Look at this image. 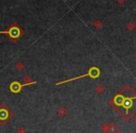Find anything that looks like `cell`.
I'll return each instance as SVG.
<instances>
[{
    "label": "cell",
    "instance_id": "1",
    "mask_svg": "<svg viewBox=\"0 0 136 133\" xmlns=\"http://www.w3.org/2000/svg\"><path fill=\"white\" fill-rule=\"evenodd\" d=\"M126 86L116 96L110 100L109 105L122 117L125 121H130L136 114V93L133 91L132 95H127Z\"/></svg>",
    "mask_w": 136,
    "mask_h": 133
},
{
    "label": "cell",
    "instance_id": "2",
    "mask_svg": "<svg viewBox=\"0 0 136 133\" xmlns=\"http://www.w3.org/2000/svg\"><path fill=\"white\" fill-rule=\"evenodd\" d=\"M100 74H101V71H100V69H98L97 66H92L91 69H89V71H88L86 74H83V75H81V76H79V77H75V78H72V79L67 80V81H61V82L57 83V85H60V84H63V83L69 82V81H76V80L81 79V78H85V77H91L92 79H97V78H99Z\"/></svg>",
    "mask_w": 136,
    "mask_h": 133
},
{
    "label": "cell",
    "instance_id": "3",
    "mask_svg": "<svg viewBox=\"0 0 136 133\" xmlns=\"http://www.w3.org/2000/svg\"><path fill=\"white\" fill-rule=\"evenodd\" d=\"M36 81H32V82H28L25 83V84H20L18 81H14L13 83L10 84V91L14 93H18L21 90V88L24 86H27V85H31V84H35Z\"/></svg>",
    "mask_w": 136,
    "mask_h": 133
},
{
    "label": "cell",
    "instance_id": "4",
    "mask_svg": "<svg viewBox=\"0 0 136 133\" xmlns=\"http://www.w3.org/2000/svg\"><path fill=\"white\" fill-rule=\"evenodd\" d=\"M0 33H5V34H8L11 39L19 38L20 35V30L18 27H11L8 31H5V32H0Z\"/></svg>",
    "mask_w": 136,
    "mask_h": 133
},
{
    "label": "cell",
    "instance_id": "5",
    "mask_svg": "<svg viewBox=\"0 0 136 133\" xmlns=\"http://www.w3.org/2000/svg\"><path fill=\"white\" fill-rule=\"evenodd\" d=\"M10 116H11V114H10L9 110L8 108H0V121H1V123H4L5 121L8 120Z\"/></svg>",
    "mask_w": 136,
    "mask_h": 133
},
{
    "label": "cell",
    "instance_id": "6",
    "mask_svg": "<svg viewBox=\"0 0 136 133\" xmlns=\"http://www.w3.org/2000/svg\"><path fill=\"white\" fill-rule=\"evenodd\" d=\"M119 127L115 123H111L109 125V131L108 133H118L119 132Z\"/></svg>",
    "mask_w": 136,
    "mask_h": 133
},
{
    "label": "cell",
    "instance_id": "7",
    "mask_svg": "<svg viewBox=\"0 0 136 133\" xmlns=\"http://www.w3.org/2000/svg\"><path fill=\"white\" fill-rule=\"evenodd\" d=\"M96 90L98 94H102V93H104V92H105L106 89H105V87H104L103 85H98V86H96Z\"/></svg>",
    "mask_w": 136,
    "mask_h": 133
},
{
    "label": "cell",
    "instance_id": "8",
    "mask_svg": "<svg viewBox=\"0 0 136 133\" xmlns=\"http://www.w3.org/2000/svg\"><path fill=\"white\" fill-rule=\"evenodd\" d=\"M93 26H94L96 29H97V30H100V29L102 28V26H103V24H102L101 20H96V21L93 22Z\"/></svg>",
    "mask_w": 136,
    "mask_h": 133
},
{
    "label": "cell",
    "instance_id": "9",
    "mask_svg": "<svg viewBox=\"0 0 136 133\" xmlns=\"http://www.w3.org/2000/svg\"><path fill=\"white\" fill-rule=\"evenodd\" d=\"M135 24H134L133 22L132 21H131V22H129L128 24H127V29H128L129 31H131V32H132V31H134L135 30Z\"/></svg>",
    "mask_w": 136,
    "mask_h": 133
},
{
    "label": "cell",
    "instance_id": "10",
    "mask_svg": "<svg viewBox=\"0 0 136 133\" xmlns=\"http://www.w3.org/2000/svg\"><path fill=\"white\" fill-rule=\"evenodd\" d=\"M66 109L65 108H63V107H61V108H59L58 109V115L59 116H61V117H64V116L66 115Z\"/></svg>",
    "mask_w": 136,
    "mask_h": 133
},
{
    "label": "cell",
    "instance_id": "11",
    "mask_svg": "<svg viewBox=\"0 0 136 133\" xmlns=\"http://www.w3.org/2000/svg\"><path fill=\"white\" fill-rule=\"evenodd\" d=\"M102 130L104 132H108L109 131V125L108 124H103L102 125Z\"/></svg>",
    "mask_w": 136,
    "mask_h": 133
},
{
    "label": "cell",
    "instance_id": "12",
    "mask_svg": "<svg viewBox=\"0 0 136 133\" xmlns=\"http://www.w3.org/2000/svg\"><path fill=\"white\" fill-rule=\"evenodd\" d=\"M117 2H118L119 4L122 5V4H124V3L126 2V0H117Z\"/></svg>",
    "mask_w": 136,
    "mask_h": 133
},
{
    "label": "cell",
    "instance_id": "13",
    "mask_svg": "<svg viewBox=\"0 0 136 133\" xmlns=\"http://www.w3.org/2000/svg\"><path fill=\"white\" fill-rule=\"evenodd\" d=\"M134 57H135V58H136V53H135V54H134Z\"/></svg>",
    "mask_w": 136,
    "mask_h": 133
}]
</instances>
